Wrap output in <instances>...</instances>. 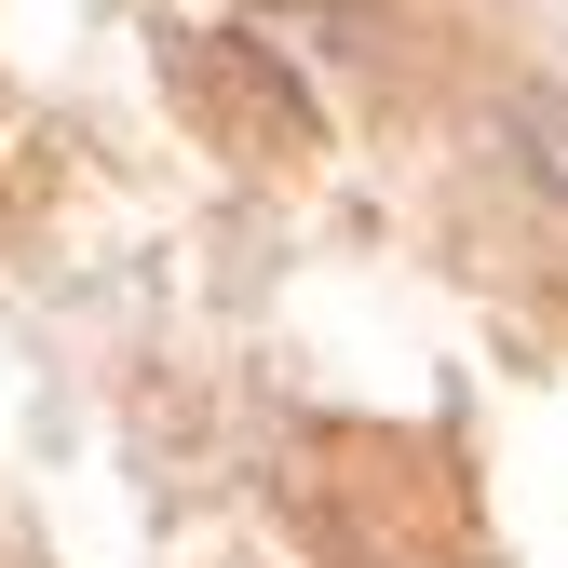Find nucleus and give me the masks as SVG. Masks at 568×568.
I'll return each instance as SVG.
<instances>
[{
	"label": "nucleus",
	"instance_id": "nucleus-1",
	"mask_svg": "<svg viewBox=\"0 0 568 568\" xmlns=\"http://www.w3.org/2000/svg\"><path fill=\"white\" fill-rule=\"evenodd\" d=\"M515 163H528V176H541V190H555V203H568V82H555V95H528V109H515Z\"/></svg>",
	"mask_w": 568,
	"mask_h": 568
}]
</instances>
